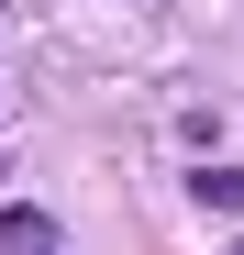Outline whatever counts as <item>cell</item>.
I'll use <instances>...</instances> for the list:
<instances>
[{
  "label": "cell",
  "mask_w": 244,
  "mask_h": 255,
  "mask_svg": "<svg viewBox=\"0 0 244 255\" xmlns=\"http://www.w3.org/2000/svg\"><path fill=\"white\" fill-rule=\"evenodd\" d=\"M233 255H244V244H233Z\"/></svg>",
  "instance_id": "cell-3"
},
{
  "label": "cell",
  "mask_w": 244,
  "mask_h": 255,
  "mask_svg": "<svg viewBox=\"0 0 244 255\" xmlns=\"http://www.w3.org/2000/svg\"><path fill=\"white\" fill-rule=\"evenodd\" d=\"M189 200H200V211H244V166H200Z\"/></svg>",
  "instance_id": "cell-2"
},
{
  "label": "cell",
  "mask_w": 244,
  "mask_h": 255,
  "mask_svg": "<svg viewBox=\"0 0 244 255\" xmlns=\"http://www.w3.org/2000/svg\"><path fill=\"white\" fill-rule=\"evenodd\" d=\"M0 255H56V222L45 211H0Z\"/></svg>",
  "instance_id": "cell-1"
}]
</instances>
